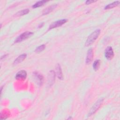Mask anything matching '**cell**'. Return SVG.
<instances>
[{
	"label": "cell",
	"mask_w": 120,
	"mask_h": 120,
	"mask_svg": "<svg viewBox=\"0 0 120 120\" xmlns=\"http://www.w3.org/2000/svg\"><path fill=\"white\" fill-rule=\"evenodd\" d=\"M56 75L58 77V78L59 79H63V75H62V73L61 71V69L60 68V65L58 64L56 67Z\"/></svg>",
	"instance_id": "cell-11"
},
{
	"label": "cell",
	"mask_w": 120,
	"mask_h": 120,
	"mask_svg": "<svg viewBox=\"0 0 120 120\" xmlns=\"http://www.w3.org/2000/svg\"><path fill=\"white\" fill-rule=\"evenodd\" d=\"M27 77V72L23 70H20L15 75V79L19 80H24Z\"/></svg>",
	"instance_id": "cell-7"
},
{
	"label": "cell",
	"mask_w": 120,
	"mask_h": 120,
	"mask_svg": "<svg viewBox=\"0 0 120 120\" xmlns=\"http://www.w3.org/2000/svg\"><path fill=\"white\" fill-rule=\"evenodd\" d=\"M93 52L92 49L90 48L88 50L87 52V54L86 61H85V62L86 64H89L91 62L93 58Z\"/></svg>",
	"instance_id": "cell-9"
},
{
	"label": "cell",
	"mask_w": 120,
	"mask_h": 120,
	"mask_svg": "<svg viewBox=\"0 0 120 120\" xmlns=\"http://www.w3.org/2000/svg\"><path fill=\"white\" fill-rule=\"evenodd\" d=\"M120 3V1H114L112 3H111L107 5H106L104 9H111L112 8H113L115 7H116L117 6H118Z\"/></svg>",
	"instance_id": "cell-13"
},
{
	"label": "cell",
	"mask_w": 120,
	"mask_h": 120,
	"mask_svg": "<svg viewBox=\"0 0 120 120\" xmlns=\"http://www.w3.org/2000/svg\"><path fill=\"white\" fill-rule=\"evenodd\" d=\"M27 54L25 53L22 54L19 56L14 61V64L16 65L18 64H19L20 63L22 62L26 57Z\"/></svg>",
	"instance_id": "cell-10"
},
{
	"label": "cell",
	"mask_w": 120,
	"mask_h": 120,
	"mask_svg": "<svg viewBox=\"0 0 120 120\" xmlns=\"http://www.w3.org/2000/svg\"><path fill=\"white\" fill-rule=\"evenodd\" d=\"M45 48V45H42L39 46H38V47L36 48V50H35V52H38V53H39L42 51H43Z\"/></svg>",
	"instance_id": "cell-17"
},
{
	"label": "cell",
	"mask_w": 120,
	"mask_h": 120,
	"mask_svg": "<svg viewBox=\"0 0 120 120\" xmlns=\"http://www.w3.org/2000/svg\"><path fill=\"white\" fill-rule=\"evenodd\" d=\"M29 12V9H25L21 11H19V12H18L15 15L16 16H22V15H24L27 14Z\"/></svg>",
	"instance_id": "cell-15"
},
{
	"label": "cell",
	"mask_w": 120,
	"mask_h": 120,
	"mask_svg": "<svg viewBox=\"0 0 120 120\" xmlns=\"http://www.w3.org/2000/svg\"><path fill=\"white\" fill-rule=\"evenodd\" d=\"M100 33V30L97 29L93 31L88 38L86 41L85 45L86 46H88L90 45L93 43L98 38Z\"/></svg>",
	"instance_id": "cell-1"
},
{
	"label": "cell",
	"mask_w": 120,
	"mask_h": 120,
	"mask_svg": "<svg viewBox=\"0 0 120 120\" xmlns=\"http://www.w3.org/2000/svg\"><path fill=\"white\" fill-rule=\"evenodd\" d=\"M105 58L108 60H111L114 56V52L111 46H108L106 48L105 51Z\"/></svg>",
	"instance_id": "cell-5"
},
{
	"label": "cell",
	"mask_w": 120,
	"mask_h": 120,
	"mask_svg": "<svg viewBox=\"0 0 120 120\" xmlns=\"http://www.w3.org/2000/svg\"><path fill=\"white\" fill-rule=\"evenodd\" d=\"M33 33L30 31H26L22 33L20 35H19L15 40L14 43H17L19 42H21L26 39L29 38L30 37L33 35Z\"/></svg>",
	"instance_id": "cell-2"
},
{
	"label": "cell",
	"mask_w": 120,
	"mask_h": 120,
	"mask_svg": "<svg viewBox=\"0 0 120 120\" xmlns=\"http://www.w3.org/2000/svg\"><path fill=\"white\" fill-rule=\"evenodd\" d=\"M47 1L45 0H40L38 1V2H37L36 3H35L33 6H32V8H38L39 7H41L43 5H44L46 2H47Z\"/></svg>",
	"instance_id": "cell-14"
},
{
	"label": "cell",
	"mask_w": 120,
	"mask_h": 120,
	"mask_svg": "<svg viewBox=\"0 0 120 120\" xmlns=\"http://www.w3.org/2000/svg\"><path fill=\"white\" fill-rule=\"evenodd\" d=\"M55 80V72L54 71H50L48 75L47 83L49 86H51L54 83Z\"/></svg>",
	"instance_id": "cell-8"
},
{
	"label": "cell",
	"mask_w": 120,
	"mask_h": 120,
	"mask_svg": "<svg viewBox=\"0 0 120 120\" xmlns=\"http://www.w3.org/2000/svg\"><path fill=\"white\" fill-rule=\"evenodd\" d=\"M95 1H95V0H87V1H86V2H85V3H86V4H91V3H93V2H95Z\"/></svg>",
	"instance_id": "cell-18"
},
{
	"label": "cell",
	"mask_w": 120,
	"mask_h": 120,
	"mask_svg": "<svg viewBox=\"0 0 120 120\" xmlns=\"http://www.w3.org/2000/svg\"><path fill=\"white\" fill-rule=\"evenodd\" d=\"M103 100H104V99L101 98H100L99 99H98L95 103V104L93 105V106L91 107V109L89 111V114H88L89 116H91V115H92L93 113H94L98 110V109L100 107V106L102 105V104L103 102Z\"/></svg>",
	"instance_id": "cell-3"
},
{
	"label": "cell",
	"mask_w": 120,
	"mask_h": 120,
	"mask_svg": "<svg viewBox=\"0 0 120 120\" xmlns=\"http://www.w3.org/2000/svg\"><path fill=\"white\" fill-rule=\"evenodd\" d=\"M57 6L56 4H54L52 5H51L48 7H47V8H46L43 11V15H46L48 13H49L50 12H51L52 10H53Z\"/></svg>",
	"instance_id": "cell-12"
},
{
	"label": "cell",
	"mask_w": 120,
	"mask_h": 120,
	"mask_svg": "<svg viewBox=\"0 0 120 120\" xmlns=\"http://www.w3.org/2000/svg\"><path fill=\"white\" fill-rule=\"evenodd\" d=\"M67 21H68V20L65 19H61V20H60L55 21L50 24V25L49 26L48 30H50L51 29L59 27L62 25L63 24L65 23Z\"/></svg>",
	"instance_id": "cell-4"
},
{
	"label": "cell",
	"mask_w": 120,
	"mask_h": 120,
	"mask_svg": "<svg viewBox=\"0 0 120 120\" xmlns=\"http://www.w3.org/2000/svg\"><path fill=\"white\" fill-rule=\"evenodd\" d=\"M33 75L38 84L40 86L42 85L43 82V80H44L43 76L40 74H39V73L37 72H35L34 73H33Z\"/></svg>",
	"instance_id": "cell-6"
},
{
	"label": "cell",
	"mask_w": 120,
	"mask_h": 120,
	"mask_svg": "<svg viewBox=\"0 0 120 120\" xmlns=\"http://www.w3.org/2000/svg\"><path fill=\"white\" fill-rule=\"evenodd\" d=\"M100 60H96L93 63V69L96 71L97 70L99 66H100Z\"/></svg>",
	"instance_id": "cell-16"
}]
</instances>
